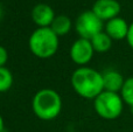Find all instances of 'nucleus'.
Wrapping results in <instances>:
<instances>
[{
    "label": "nucleus",
    "instance_id": "3",
    "mask_svg": "<svg viewBox=\"0 0 133 132\" xmlns=\"http://www.w3.org/2000/svg\"><path fill=\"white\" fill-rule=\"evenodd\" d=\"M58 36L50 27H39L29 36V49L39 58H50L58 49Z\"/></svg>",
    "mask_w": 133,
    "mask_h": 132
},
{
    "label": "nucleus",
    "instance_id": "7",
    "mask_svg": "<svg viewBox=\"0 0 133 132\" xmlns=\"http://www.w3.org/2000/svg\"><path fill=\"white\" fill-rule=\"evenodd\" d=\"M122 6L117 0H97L92 6V12L102 21H109L119 16Z\"/></svg>",
    "mask_w": 133,
    "mask_h": 132
},
{
    "label": "nucleus",
    "instance_id": "2",
    "mask_svg": "<svg viewBox=\"0 0 133 132\" xmlns=\"http://www.w3.org/2000/svg\"><path fill=\"white\" fill-rule=\"evenodd\" d=\"M33 112L42 121H53L62 110V100L57 91L53 89H41L32 101Z\"/></svg>",
    "mask_w": 133,
    "mask_h": 132
},
{
    "label": "nucleus",
    "instance_id": "4",
    "mask_svg": "<svg viewBox=\"0 0 133 132\" xmlns=\"http://www.w3.org/2000/svg\"><path fill=\"white\" fill-rule=\"evenodd\" d=\"M124 101L120 94L104 90L94 100V108L99 117L108 121L117 119L124 109Z\"/></svg>",
    "mask_w": 133,
    "mask_h": 132
},
{
    "label": "nucleus",
    "instance_id": "14",
    "mask_svg": "<svg viewBox=\"0 0 133 132\" xmlns=\"http://www.w3.org/2000/svg\"><path fill=\"white\" fill-rule=\"evenodd\" d=\"M13 85V75L6 67H0V93H6Z\"/></svg>",
    "mask_w": 133,
    "mask_h": 132
},
{
    "label": "nucleus",
    "instance_id": "1",
    "mask_svg": "<svg viewBox=\"0 0 133 132\" xmlns=\"http://www.w3.org/2000/svg\"><path fill=\"white\" fill-rule=\"evenodd\" d=\"M71 85L78 96L95 100L104 91L103 74L89 67H79L71 75Z\"/></svg>",
    "mask_w": 133,
    "mask_h": 132
},
{
    "label": "nucleus",
    "instance_id": "11",
    "mask_svg": "<svg viewBox=\"0 0 133 132\" xmlns=\"http://www.w3.org/2000/svg\"><path fill=\"white\" fill-rule=\"evenodd\" d=\"M90 41H91V44L94 47L95 51H97V53H106L112 47L113 40L105 32H101L97 35H95Z\"/></svg>",
    "mask_w": 133,
    "mask_h": 132
},
{
    "label": "nucleus",
    "instance_id": "8",
    "mask_svg": "<svg viewBox=\"0 0 133 132\" xmlns=\"http://www.w3.org/2000/svg\"><path fill=\"white\" fill-rule=\"evenodd\" d=\"M130 25L126 22V20L120 16H117L115 19L106 21L105 30L104 32L113 40V41H120L127 37Z\"/></svg>",
    "mask_w": 133,
    "mask_h": 132
},
{
    "label": "nucleus",
    "instance_id": "13",
    "mask_svg": "<svg viewBox=\"0 0 133 132\" xmlns=\"http://www.w3.org/2000/svg\"><path fill=\"white\" fill-rule=\"evenodd\" d=\"M120 96H122L124 103L131 108L133 112V77H129L125 80L124 85L120 91Z\"/></svg>",
    "mask_w": 133,
    "mask_h": 132
},
{
    "label": "nucleus",
    "instance_id": "6",
    "mask_svg": "<svg viewBox=\"0 0 133 132\" xmlns=\"http://www.w3.org/2000/svg\"><path fill=\"white\" fill-rule=\"evenodd\" d=\"M94 47L91 41L87 39L79 37L72 43L70 48V57L74 63L78 65H85L92 60L94 57Z\"/></svg>",
    "mask_w": 133,
    "mask_h": 132
},
{
    "label": "nucleus",
    "instance_id": "10",
    "mask_svg": "<svg viewBox=\"0 0 133 132\" xmlns=\"http://www.w3.org/2000/svg\"><path fill=\"white\" fill-rule=\"evenodd\" d=\"M103 82H104V90L111 91V93L119 94L124 85V77L119 71L115 69H109L103 72Z\"/></svg>",
    "mask_w": 133,
    "mask_h": 132
},
{
    "label": "nucleus",
    "instance_id": "16",
    "mask_svg": "<svg viewBox=\"0 0 133 132\" xmlns=\"http://www.w3.org/2000/svg\"><path fill=\"white\" fill-rule=\"evenodd\" d=\"M126 41H127V43H129V46L131 47V49L133 50V22H132V23H130L129 33H127Z\"/></svg>",
    "mask_w": 133,
    "mask_h": 132
},
{
    "label": "nucleus",
    "instance_id": "9",
    "mask_svg": "<svg viewBox=\"0 0 133 132\" xmlns=\"http://www.w3.org/2000/svg\"><path fill=\"white\" fill-rule=\"evenodd\" d=\"M55 16L54 9L47 4L36 5L32 11V19L39 27H50Z\"/></svg>",
    "mask_w": 133,
    "mask_h": 132
},
{
    "label": "nucleus",
    "instance_id": "12",
    "mask_svg": "<svg viewBox=\"0 0 133 132\" xmlns=\"http://www.w3.org/2000/svg\"><path fill=\"white\" fill-rule=\"evenodd\" d=\"M71 20L69 16L66 15H57L55 16L53 23H51L50 28L53 32L55 33L57 36H63V35L68 34L71 29Z\"/></svg>",
    "mask_w": 133,
    "mask_h": 132
},
{
    "label": "nucleus",
    "instance_id": "18",
    "mask_svg": "<svg viewBox=\"0 0 133 132\" xmlns=\"http://www.w3.org/2000/svg\"><path fill=\"white\" fill-rule=\"evenodd\" d=\"M1 18H2V7L0 5V20H1Z\"/></svg>",
    "mask_w": 133,
    "mask_h": 132
},
{
    "label": "nucleus",
    "instance_id": "15",
    "mask_svg": "<svg viewBox=\"0 0 133 132\" xmlns=\"http://www.w3.org/2000/svg\"><path fill=\"white\" fill-rule=\"evenodd\" d=\"M7 60H8L7 49L5 47L0 46V67H5V64L7 63Z\"/></svg>",
    "mask_w": 133,
    "mask_h": 132
},
{
    "label": "nucleus",
    "instance_id": "5",
    "mask_svg": "<svg viewBox=\"0 0 133 132\" xmlns=\"http://www.w3.org/2000/svg\"><path fill=\"white\" fill-rule=\"evenodd\" d=\"M103 22L96 14L91 11H85L79 14L76 20L75 28L79 37L91 40L95 35L103 32Z\"/></svg>",
    "mask_w": 133,
    "mask_h": 132
},
{
    "label": "nucleus",
    "instance_id": "17",
    "mask_svg": "<svg viewBox=\"0 0 133 132\" xmlns=\"http://www.w3.org/2000/svg\"><path fill=\"white\" fill-rule=\"evenodd\" d=\"M5 131V123H4V118L1 117L0 115V132H4Z\"/></svg>",
    "mask_w": 133,
    "mask_h": 132
}]
</instances>
